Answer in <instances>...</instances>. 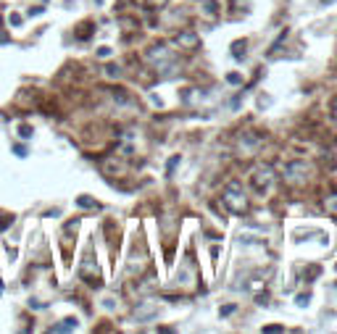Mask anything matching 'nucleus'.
I'll return each instance as SVG.
<instances>
[{
  "instance_id": "obj_1",
  "label": "nucleus",
  "mask_w": 337,
  "mask_h": 334,
  "mask_svg": "<svg viewBox=\"0 0 337 334\" xmlns=\"http://www.w3.org/2000/svg\"><path fill=\"white\" fill-rule=\"evenodd\" d=\"M221 200H224V206L237 216H242L245 211H248V197H245V192H242V187L237 182L227 184V190L221 192Z\"/></svg>"
},
{
  "instance_id": "obj_2",
  "label": "nucleus",
  "mask_w": 337,
  "mask_h": 334,
  "mask_svg": "<svg viewBox=\"0 0 337 334\" xmlns=\"http://www.w3.org/2000/svg\"><path fill=\"white\" fill-rule=\"evenodd\" d=\"M306 176H308V166H306L303 161H293V163L285 166V182H287V184L306 182Z\"/></svg>"
},
{
  "instance_id": "obj_3",
  "label": "nucleus",
  "mask_w": 337,
  "mask_h": 334,
  "mask_svg": "<svg viewBox=\"0 0 337 334\" xmlns=\"http://www.w3.org/2000/svg\"><path fill=\"white\" fill-rule=\"evenodd\" d=\"M272 182H274V169H272V166H258V169L253 171V187H256L258 192L269 190V187H272Z\"/></svg>"
},
{
  "instance_id": "obj_4",
  "label": "nucleus",
  "mask_w": 337,
  "mask_h": 334,
  "mask_svg": "<svg viewBox=\"0 0 337 334\" xmlns=\"http://www.w3.org/2000/svg\"><path fill=\"white\" fill-rule=\"evenodd\" d=\"M258 145H261V137H258V135H251V132H245V135L240 137V153H242V155H253Z\"/></svg>"
},
{
  "instance_id": "obj_5",
  "label": "nucleus",
  "mask_w": 337,
  "mask_h": 334,
  "mask_svg": "<svg viewBox=\"0 0 337 334\" xmlns=\"http://www.w3.org/2000/svg\"><path fill=\"white\" fill-rule=\"evenodd\" d=\"M198 34L195 32H179L176 37H174V45H179V48H185V50H195L198 48Z\"/></svg>"
},
{
  "instance_id": "obj_6",
  "label": "nucleus",
  "mask_w": 337,
  "mask_h": 334,
  "mask_svg": "<svg viewBox=\"0 0 337 334\" xmlns=\"http://www.w3.org/2000/svg\"><path fill=\"white\" fill-rule=\"evenodd\" d=\"M148 61H153L155 66H158V63H169L171 61V50L166 45H155V48L148 50Z\"/></svg>"
},
{
  "instance_id": "obj_7",
  "label": "nucleus",
  "mask_w": 337,
  "mask_h": 334,
  "mask_svg": "<svg viewBox=\"0 0 337 334\" xmlns=\"http://www.w3.org/2000/svg\"><path fill=\"white\" fill-rule=\"evenodd\" d=\"M74 326H77V321H74V319H66V324L53 326V331H66V329H74Z\"/></svg>"
},
{
  "instance_id": "obj_8",
  "label": "nucleus",
  "mask_w": 337,
  "mask_h": 334,
  "mask_svg": "<svg viewBox=\"0 0 337 334\" xmlns=\"http://www.w3.org/2000/svg\"><path fill=\"white\" fill-rule=\"evenodd\" d=\"M324 206H327V211H332V213H337V195H332V197H327V200H324Z\"/></svg>"
},
{
  "instance_id": "obj_9",
  "label": "nucleus",
  "mask_w": 337,
  "mask_h": 334,
  "mask_svg": "<svg viewBox=\"0 0 337 334\" xmlns=\"http://www.w3.org/2000/svg\"><path fill=\"white\" fill-rule=\"evenodd\" d=\"M235 58H245V42H235Z\"/></svg>"
},
{
  "instance_id": "obj_10",
  "label": "nucleus",
  "mask_w": 337,
  "mask_h": 334,
  "mask_svg": "<svg viewBox=\"0 0 337 334\" xmlns=\"http://www.w3.org/2000/svg\"><path fill=\"white\" fill-rule=\"evenodd\" d=\"M203 11H206V16H216V3H203Z\"/></svg>"
},
{
  "instance_id": "obj_11",
  "label": "nucleus",
  "mask_w": 337,
  "mask_h": 334,
  "mask_svg": "<svg viewBox=\"0 0 337 334\" xmlns=\"http://www.w3.org/2000/svg\"><path fill=\"white\" fill-rule=\"evenodd\" d=\"M19 135L24 137V140H29V137H32V129H29V126H19Z\"/></svg>"
},
{
  "instance_id": "obj_12",
  "label": "nucleus",
  "mask_w": 337,
  "mask_h": 334,
  "mask_svg": "<svg viewBox=\"0 0 337 334\" xmlns=\"http://www.w3.org/2000/svg\"><path fill=\"white\" fill-rule=\"evenodd\" d=\"M176 163H179V155H174V158H171V161H169V166H166V171H169V174H171V171H174V169H176Z\"/></svg>"
},
{
  "instance_id": "obj_13",
  "label": "nucleus",
  "mask_w": 337,
  "mask_h": 334,
  "mask_svg": "<svg viewBox=\"0 0 337 334\" xmlns=\"http://www.w3.org/2000/svg\"><path fill=\"white\" fill-rule=\"evenodd\" d=\"M77 203L87 208V206H95V200H90V197H79V200H77Z\"/></svg>"
},
{
  "instance_id": "obj_14",
  "label": "nucleus",
  "mask_w": 337,
  "mask_h": 334,
  "mask_svg": "<svg viewBox=\"0 0 337 334\" xmlns=\"http://www.w3.org/2000/svg\"><path fill=\"white\" fill-rule=\"evenodd\" d=\"M8 21H11L13 27H19V24H21V16H19V13H11V18H8Z\"/></svg>"
},
{
  "instance_id": "obj_15",
  "label": "nucleus",
  "mask_w": 337,
  "mask_h": 334,
  "mask_svg": "<svg viewBox=\"0 0 337 334\" xmlns=\"http://www.w3.org/2000/svg\"><path fill=\"white\" fill-rule=\"evenodd\" d=\"M232 310H235V305H227V308H221V316H229Z\"/></svg>"
},
{
  "instance_id": "obj_16",
  "label": "nucleus",
  "mask_w": 337,
  "mask_h": 334,
  "mask_svg": "<svg viewBox=\"0 0 337 334\" xmlns=\"http://www.w3.org/2000/svg\"><path fill=\"white\" fill-rule=\"evenodd\" d=\"M42 11H45V8H42V6H40V8H29V16H40V13H42Z\"/></svg>"
},
{
  "instance_id": "obj_17",
  "label": "nucleus",
  "mask_w": 337,
  "mask_h": 334,
  "mask_svg": "<svg viewBox=\"0 0 337 334\" xmlns=\"http://www.w3.org/2000/svg\"><path fill=\"white\" fill-rule=\"evenodd\" d=\"M227 82H232V84H237V82H240V74H229V77H227Z\"/></svg>"
},
{
  "instance_id": "obj_18",
  "label": "nucleus",
  "mask_w": 337,
  "mask_h": 334,
  "mask_svg": "<svg viewBox=\"0 0 337 334\" xmlns=\"http://www.w3.org/2000/svg\"><path fill=\"white\" fill-rule=\"evenodd\" d=\"M166 3H169V0H150V6H158V8L166 6Z\"/></svg>"
},
{
  "instance_id": "obj_19",
  "label": "nucleus",
  "mask_w": 337,
  "mask_h": 334,
  "mask_svg": "<svg viewBox=\"0 0 337 334\" xmlns=\"http://www.w3.org/2000/svg\"><path fill=\"white\" fill-rule=\"evenodd\" d=\"M98 55H103V58H105V55H111V48H100V50H98Z\"/></svg>"
},
{
  "instance_id": "obj_20",
  "label": "nucleus",
  "mask_w": 337,
  "mask_h": 334,
  "mask_svg": "<svg viewBox=\"0 0 337 334\" xmlns=\"http://www.w3.org/2000/svg\"><path fill=\"white\" fill-rule=\"evenodd\" d=\"M0 42H8V37H6L3 32H0Z\"/></svg>"
},
{
  "instance_id": "obj_21",
  "label": "nucleus",
  "mask_w": 337,
  "mask_h": 334,
  "mask_svg": "<svg viewBox=\"0 0 337 334\" xmlns=\"http://www.w3.org/2000/svg\"><path fill=\"white\" fill-rule=\"evenodd\" d=\"M322 3H324V6H332V3H334V0H322Z\"/></svg>"
},
{
  "instance_id": "obj_22",
  "label": "nucleus",
  "mask_w": 337,
  "mask_h": 334,
  "mask_svg": "<svg viewBox=\"0 0 337 334\" xmlns=\"http://www.w3.org/2000/svg\"><path fill=\"white\" fill-rule=\"evenodd\" d=\"M332 110H334V116H337V100H334V105H332Z\"/></svg>"
}]
</instances>
